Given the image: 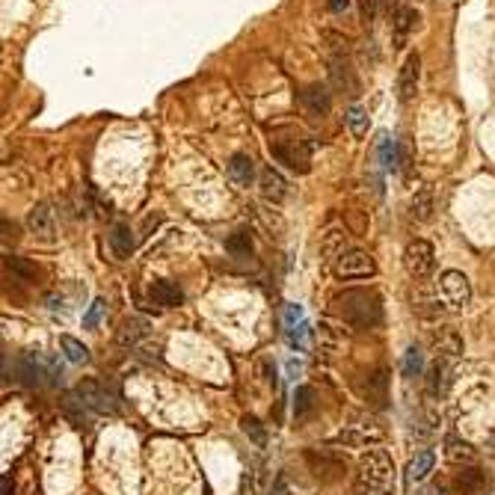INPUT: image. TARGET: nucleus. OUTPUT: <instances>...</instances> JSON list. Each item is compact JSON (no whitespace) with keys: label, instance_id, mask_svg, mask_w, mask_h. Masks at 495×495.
<instances>
[{"label":"nucleus","instance_id":"f257e3e1","mask_svg":"<svg viewBox=\"0 0 495 495\" xmlns=\"http://www.w3.org/2000/svg\"><path fill=\"white\" fill-rule=\"evenodd\" d=\"M333 312L347 324L377 326L383 321V300L374 291H344L333 300Z\"/></svg>","mask_w":495,"mask_h":495},{"label":"nucleus","instance_id":"f03ea898","mask_svg":"<svg viewBox=\"0 0 495 495\" xmlns=\"http://www.w3.org/2000/svg\"><path fill=\"white\" fill-rule=\"evenodd\" d=\"M392 478V457L383 448H371L359 457V471H356V489L359 492H377L386 487Z\"/></svg>","mask_w":495,"mask_h":495},{"label":"nucleus","instance_id":"7ed1b4c3","mask_svg":"<svg viewBox=\"0 0 495 495\" xmlns=\"http://www.w3.org/2000/svg\"><path fill=\"white\" fill-rule=\"evenodd\" d=\"M270 155L276 158L279 163H285L291 172H300L305 175L312 169V151H309V142L300 140V137H273L270 140Z\"/></svg>","mask_w":495,"mask_h":495},{"label":"nucleus","instance_id":"20e7f679","mask_svg":"<svg viewBox=\"0 0 495 495\" xmlns=\"http://www.w3.org/2000/svg\"><path fill=\"white\" fill-rule=\"evenodd\" d=\"M403 267L412 279H427L436 267V252L427 240H410L403 249Z\"/></svg>","mask_w":495,"mask_h":495},{"label":"nucleus","instance_id":"39448f33","mask_svg":"<svg viewBox=\"0 0 495 495\" xmlns=\"http://www.w3.org/2000/svg\"><path fill=\"white\" fill-rule=\"evenodd\" d=\"M333 273L338 279H365L377 273V264L368 255L365 249H347L335 264H333Z\"/></svg>","mask_w":495,"mask_h":495},{"label":"nucleus","instance_id":"423d86ee","mask_svg":"<svg viewBox=\"0 0 495 495\" xmlns=\"http://www.w3.org/2000/svg\"><path fill=\"white\" fill-rule=\"evenodd\" d=\"M74 398H78L90 412H98V415H113L116 412L113 398L104 392V386L98 380H81L78 386H74Z\"/></svg>","mask_w":495,"mask_h":495},{"label":"nucleus","instance_id":"0eeeda50","mask_svg":"<svg viewBox=\"0 0 495 495\" xmlns=\"http://www.w3.org/2000/svg\"><path fill=\"white\" fill-rule=\"evenodd\" d=\"M439 288H442L445 300L454 305V309H466V305L471 303V282L466 279V273L445 270L442 276H439Z\"/></svg>","mask_w":495,"mask_h":495},{"label":"nucleus","instance_id":"6e6552de","mask_svg":"<svg viewBox=\"0 0 495 495\" xmlns=\"http://www.w3.org/2000/svg\"><path fill=\"white\" fill-rule=\"evenodd\" d=\"M15 377L21 386L27 389H36V386H45V377H48V365L45 359H39L36 353H18L15 359Z\"/></svg>","mask_w":495,"mask_h":495},{"label":"nucleus","instance_id":"1a4fd4ad","mask_svg":"<svg viewBox=\"0 0 495 495\" xmlns=\"http://www.w3.org/2000/svg\"><path fill=\"white\" fill-rule=\"evenodd\" d=\"M418 81H421V57L418 53H410L401 65V74H398V98L401 104H410L415 92H418Z\"/></svg>","mask_w":495,"mask_h":495},{"label":"nucleus","instance_id":"9d476101","mask_svg":"<svg viewBox=\"0 0 495 495\" xmlns=\"http://www.w3.org/2000/svg\"><path fill=\"white\" fill-rule=\"evenodd\" d=\"M489 489V478L487 471L478 466H466L454 475V492L457 495H483Z\"/></svg>","mask_w":495,"mask_h":495},{"label":"nucleus","instance_id":"9b49d317","mask_svg":"<svg viewBox=\"0 0 495 495\" xmlns=\"http://www.w3.org/2000/svg\"><path fill=\"white\" fill-rule=\"evenodd\" d=\"M433 347L439 359H457L463 356V335L457 333V326H439L433 329Z\"/></svg>","mask_w":495,"mask_h":495},{"label":"nucleus","instance_id":"f8f14e48","mask_svg":"<svg viewBox=\"0 0 495 495\" xmlns=\"http://www.w3.org/2000/svg\"><path fill=\"white\" fill-rule=\"evenodd\" d=\"M27 228H30L33 237L45 240V244H51V240H53V235H57V226H53V214H51V208L45 202L36 205L27 214Z\"/></svg>","mask_w":495,"mask_h":495},{"label":"nucleus","instance_id":"ddd939ff","mask_svg":"<svg viewBox=\"0 0 495 495\" xmlns=\"http://www.w3.org/2000/svg\"><path fill=\"white\" fill-rule=\"evenodd\" d=\"M300 104L305 107L309 116H326L329 107H333V92L321 83H309L305 90L300 92Z\"/></svg>","mask_w":495,"mask_h":495},{"label":"nucleus","instance_id":"4468645a","mask_svg":"<svg viewBox=\"0 0 495 495\" xmlns=\"http://www.w3.org/2000/svg\"><path fill=\"white\" fill-rule=\"evenodd\" d=\"M329 78H333L335 90H344L347 95H356L359 92L356 74H353V69H350V60L344 57V53H335V57L329 60Z\"/></svg>","mask_w":495,"mask_h":495},{"label":"nucleus","instance_id":"2eb2a0df","mask_svg":"<svg viewBox=\"0 0 495 495\" xmlns=\"http://www.w3.org/2000/svg\"><path fill=\"white\" fill-rule=\"evenodd\" d=\"M415 21H418V12L412 6H398L392 12V42H394V48L406 45L410 33L415 30Z\"/></svg>","mask_w":495,"mask_h":495},{"label":"nucleus","instance_id":"dca6fc26","mask_svg":"<svg viewBox=\"0 0 495 495\" xmlns=\"http://www.w3.org/2000/svg\"><path fill=\"white\" fill-rule=\"evenodd\" d=\"M344 244H347V232H344V228H338V226L326 228V232L321 235V261L333 267V264L347 252Z\"/></svg>","mask_w":495,"mask_h":495},{"label":"nucleus","instance_id":"f3484780","mask_svg":"<svg viewBox=\"0 0 495 495\" xmlns=\"http://www.w3.org/2000/svg\"><path fill=\"white\" fill-rule=\"evenodd\" d=\"M149 296H151V303H155V305H160V309H175V305L184 303V291L175 282H169V279L151 282Z\"/></svg>","mask_w":495,"mask_h":495},{"label":"nucleus","instance_id":"a211bd4d","mask_svg":"<svg viewBox=\"0 0 495 495\" xmlns=\"http://www.w3.org/2000/svg\"><path fill=\"white\" fill-rule=\"evenodd\" d=\"M226 172L237 187H249L252 178H255V160H252L249 155H244V151H237V155L228 158Z\"/></svg>","mask_w":495,"mask_h":495},{"label":"nucleus","instance_id":"6ab92c4d","mask_svg":"<svg viewBox=\"0 0 495 495\" xmlns=\"http://www.w3.org/2000/svg\"><path fill=\"white\" fill-rule=\"evenodd\" d=\"M258 184H261V196L273 205H279L285 196H288V181H285L276 169H264L258 175Z\"/></svg>","mask_w":495,"mask_h":495},{"label":"nucleus","instance_id":"aec40b11","mask_svg":"<svg viewBox=\"0 0 495 495\" xmlns=\"http://www.w3.org/2000/svg\"><path fill=\"white\" fill-rule=\"evenodd\" d=\"M445 457L457 466H471L478 460V451L471 448L466 439H460L457 433H448L445 436Z\"/></svg>","mask_w":495,"mask_h":495},{"label":"nucleus","instance_id":"412c9836","mask_svg":"<svg viewBox=\"0 0 495 495\" xmlns=\"http://www.w3.org/2000/svg\"><path fill=\"white\" fill-rule=\"evenodd\" d=\"M134 246L137 244H134V232H131V226L116 223L113 232H110V249H113V255L119 261H125V258L134 255Z\"/></svg>","mask_w":495,"mask_h":495},{"label":"nucleus","instance_id":"4be33fe9","mask_svg":"<svg viewBox=\"0 0 495 495\" xmlns=\"http://www.w3.org/2000/svg\"><path fill=\"white\" fill-rule=\"evenodd\" d=\"M146 335H149V321H142V317H125L122 326H119L116 341L122 347H137Z\"/></svg>","mask_w":495,"mask_h":495},{"label":"nucleus","instance_id":"5701e85b","mask_svg":"<svg viewBox=\"0 0 495 495\" xmlns=\"http://www.w3.org/2000/svg\"><path fill=\"white\" fill-rule=\"evenodd\" d=\"M433 463H436V454L430 448H421L410 460V466H406V483H421L433 471Z\"/></svg>","mask_w":495,"mask_h":495},{"label":"nucleus","instance_id":"b1692460","mask_svg":"<svg viewBox=\"0 0 495 495\" xmlns=\"http://www.w3.org/2000/svg\"><path fill=\"white\" fill-rule=\"evenodd\" d=\"M386 386H389V380H386V374H383V371H377L374 377H368V386L362 389V394L371 401L374 410H383V406H386V401H389Z\"/></svg>","mask_w":495,"mask_h":495},{"label":"nucleus","instance_id":"393cba45","mask_svg":"<svg viewBox=\"0 0 495 495\" xmlns=\"http://www.w3.org/2000/svg\"><path fill=\"white\" fill-rule=\"evenodd\" d=\"M410 217L418 219V223H427V219L433 217V190H430V187L415 190L412 202H410Z\"/></svg>","mask_w":495,"mask_h":495},{"label":"nucleus","instance_id":"a878e982","mask_svg":"<svg viewBox=\"0 0 495 495\" xmlns=\"http://www.w3.org/2000/svg\"><path fill=\"white\" fill-rule=\"evenodd\" d=\"M86 412H90V410H86V406H83L78 398H74V394H72V398H65V401H62V415L69 418V421H72L74 427H78V430H83V427H90V415H86Z\"/></svg>","mask_w":495,"mask_h":495},{"label":"nucleus","instance_id":"bb28decb","mask_svg":"<svg viewBox=\"0 0 495 495\" xmlns=\"http://www.w3.org/2000/svg\"><path fill=\"white\" fill-rule=\"evenodd\" d=\"M344 122H347V128H350V134H353L356 140H362L368 134V110L365 107H359V104H353L347 110V116H344Z\"/></svg>","mask_w":495,"mask_h":495},{"label":"nucleus","instance_id":"cd10ccee","mask_svg":"<svg viewBox=\"0 0 495 495\" xmlns=\"http://www.w3.org/2000/svg\"><path fill=\"white\" fill-rule=\"evenodd\" d=\"M312 410H314V389L296 386V392H294V418L296 421H303Z\"/></svg>","mask_w":495,"mask_h":495},{"label":"nucleus","instance_id":"c85d7f7f","mask_svg":"<svg viewBox=\"0 0 495 495\" xmlns=\"http://www.w3.org/2000/svg\"><path fill=\"white\" fill-rule=\"evenodd\" d=\"M448 374H451V365L445 359H436V365L430 368V383H427V389H430V394H442V389L448 386Z\"/></svg>","mask_w":495,"mask_h":495},{"label":"nucleus","instance_id":"c756f323","mask_svg":"<svg viewBox=\"0 0 495 495\" xmlns=\"http://www.w3.org/2000/svg\"><path fill=\"white\" fill-rule=\"evenodd\" d=\"M240 430H244L258 448H267V430H264V424L258 421V418L244 415V418H240Z\"/></svg>","mask_w":495,"mask_h":495},{"label":"nucleus","instance_id":"7c9ffc66","mask_svg":"<svg viewBox=\"0 0 495 495\" xmlns=\"http://www.w3.org/2000/svg\"><path fill=\"white\" fill-rule=\"evenodd\" d=\"M60 344H62V350H65V356H69V362H74V365H83V362H90V350H86L78 338L62 335Z\"/></svg>","mask_w":495,"mask_h":495},{"label":"nucleus","instance_id":"2f4dec72","mask_svg":"<svg viewBox=\"0 0 495 495\" xmlns=\"http://www.w3.org/2000/svg\"><path fill=\"white\" fill-rule=\"evenodd\" d=\"M305 338H309V324H296L291 329H285V341H288V347L296 350V353H303L305 350Z\"/></svg>","mask_w":495,"mask_h":495},{"label":"nucleus","instance_id":"473e14b6","mask_svg":"<svg viewBox=\"0 0 495 495\" xmlns=\"http://www.w3.org/2000/svg\"><path fill=\"white\" fill-rule=\"evenodd\" d=\"M226 249L232 252V255H249V252H252V237H249L246 228H240V232H235L232 237H228L226 240Z\"/></svg>","mask_w":495,"mask_h":495},{"label":"nucleus","instance_id":"72a5a7b5","mask_svg":"<svg viewBox=\"0 0 495 495\" xmlns=\"http://www.w3.org/2000/svg\"><path fill=\"white\" fill-rule=\"evenodd\" d=\"M380 430H341L335 436V442H344V445H362V442H377Z\"/></svg>","mask_w":495,"mask_h":495},{"label":"nucleus","instance_id":"f704fd0d","mask_svg":"<svg viewBox=\"0 0 495 495\" xmlns=\"http://www.w3.org/2000/svg\"><path fill=\"white\" fill-rule=\"evenodd\" d=\"M424 371V353L418 347H410L403 356V377H418Z\"/></svg>","mask_w":495,"mask_h":495},{"label":"nucleus","instance_id":"c9c22d12","mask_svg":"<svg viewBox=\"0 0 495 495\" xmlns=\"http://www.w3.org/2000/svg\"><path fill=\"white\" fill-rule=\"evenodd\" d=\"M380 158H383V167L386 169H398V146H394V140L383 137V149H380Z\"/></svg>","mask_w":495,"mask_h":495},{"label":"nucleus","instance_id":"e433bc0d","mask_svg":"<svg viewBox=\"0 0 495 495\" xmlns=\"http://www.w3.org/2000/svg\"><path fill=\"white\" fill-rule=\"evenodd\" d=\"M101 314H104V300H92V305L86 309V314H83V329H92L98 326V321H101Z\"/></svg>","mask_w":495,"mask_h":495},{"label":"nucleus","instance_id":"4c0bfd02","mask_svg":"<svg viewBox=\"0 0 495 495\" xmlns=\"http://www.w3.org/2000/svg\"><path fill=\"white\" fill-rule=\"evenodd\" d=\"M9 267H12L21 279H36V267H33V264H27L24 258H9Z\"/></svg>","mask_w":495,"mask_h":495},{"label":"nucleus","instance_id":"58836bf2","mask_svg":"<svg viewBox=\"0 0 495 495\" xmlns=\"http://www.w3.org/2000/svg\"><path fill=\"white\" fill-rule=\"evenodd\" d=\"M296 324H303V309L300 305H294V303H288L285 305V329H291Z\"/></svg>","mask_w":495,"mask_h":495},{"label":"nucleus","instance_id":"ea45409f","mask_svg":"<svg viewBox=\"0 0 495 495\" xmlns=\"http://www.w3.org/2000/svg\"><path fill=\"white\" fill-rule=\"evenodd\" d=\"M359 9H362V18L371 24V21L377 18V12H380V0H359Z\"/></svg>","mask_w":495,"mask_h":495},{"label":"nucleus","instance_id":"a19ab883","mask_svg":"<svg viewBox=\"0 0 495 495\" xmlns=\"http://www.w3.org/2000/svg\"><path fill=\"white\" fill-rule=\"evenodd\" d=\"M415 312L421 317H439L442 314V305L439 303H421V305H415Z\"/></svg>","mask_w":495,"mask_h":495},{"label":"nucleus","instance_id":"79ce46f5","mask_svg":"<svg viewBox=\"0 0 495 495\" xmlns=\"http://www.w3.org/2000/svg\"><path fill=\"white\" fill-rule=\"evenodd\" d=\"M270 495H291L288 475H285V471H279V475H276V483H273V492Z\"/></svg>","mask_w":495,"mask_h":495},{"label":"nucleus","instance_id":"37998d69","mask_svg":"<svg viewBox=\"0 0 495 495\" xmlns=\"http://www.w3.org/2000/svg\"><path fill=\"white\" fill-rule=\"evenodd\" d=\"M347 219H350V226H353V232H356V235L368 228V219H362V217H356V214H347Z\"/></svg>","mask_w":495,"mask_h":495},{"label":"nucleus","instance_id":"c03bdc74","mask_svg":"<svg viewBox=\"0 0 495 495\" xmlns=\"http://www.w3.org/2000/svg\"><path fill=\"white\" fill-rule=\"evenodd\" d=\"M380 6H383V9H389V12H392V9H398V0H380Z\"/></svg>","mask_w":495,"mask_h":495},{"label":"nucleus","instance_id":"a18cd8bd","mask_svg":"<svg viewBox=\"0 0 495 495\" xmlns=\"http://www.w3.org/2000/svg\"><path fill=\"white\" fill-rule=\"evenodd\" d=\"M3 495H12V480H9V475H3Z\"/></svg>","mask_w":495,"mask_h":495},{"label":"nucleus","instance_id":"49530a36","mask_svg":"<svg viewBox=\"0 0 495 495\" xmlns=\"http://www.w3.org/2000/svg\"><path fill=\"white\" fill-rule=\"evenodd\" d=\"M341 9H347V0H333V12H341Z\"/></svg>","mask_w":495,"mask_h":495},{"label":"nucleus","instance_id":"de8ad7c7","mask_svg":"<svg viewBox=\"0 0 495 495\" xmlns=\"http://www.w3.org/2000/svg\"><path fill=\"white\" fill-rule=\"evenodd\" d=\"M371 495H380V492H371Z\"/></svg>","mask_w":495,"mask_h":495}]
</instances>
